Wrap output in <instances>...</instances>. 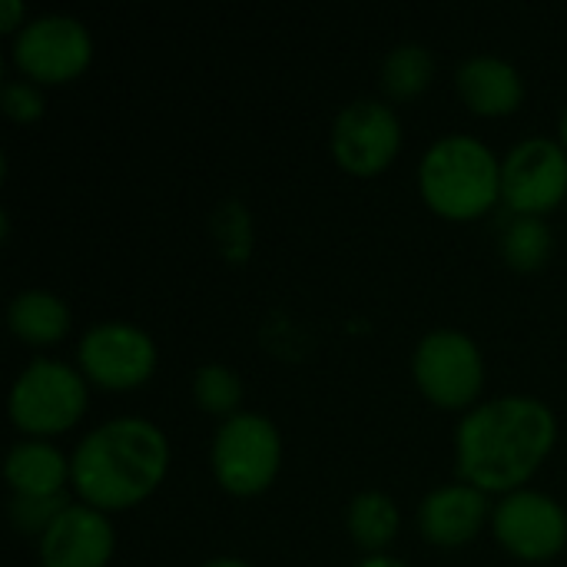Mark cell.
I'll return each mask as SVG.
<instances>
[{
    "label": "cell",
    "instance_id": "14",
    "mask_svg": "<svg viewBox=\"0 0 567 567\" xmlns=\"http://www.w3.org/2000/svg\"><path fill=\"white\" fill-rule=\"evenodd\" d=\"M455 90L478 116H508L525 100L522 70L502 53H468L455 66Z\"/></svg>",
    "mask_w": 567,
    "mask_h": 567
},
{
    "label": "cell",
    "instance_id": "10",
    "mask_svg": "<svg viewBox=\"0 0 567 567\" xmlns=\"http://www.w3.org/2000/svg\"><path fill=\"white\" fill-rule=\"evenodd\" d=\"M567 199V150L558 136L532 133L502 156V203L522 216H545Z\"/></svg>",
    "mask_w": 567,
    "mask_h": 567
},
{
    "label": "cell",
    "instance_id": "24",
    "mask_svg": "<svg viewBox=\"0 0 567 567\" xmlns=\"http://www.w3.org/2000/svg\"><path fill=\"white\" fill-rule=\"evenodd\" d=\"M27 20H30V17H27L23 0H0V30H3V33L13 37Z\"/></svg>",
    "mask_w": 567,
    "mask_h": 567
},
{
    "label": "cell",
    "instance_id": "9",
    "mask_svg": "<svg viewBox=\"0 0 567 567\" xmlns=\"http://www.w3.org/2000/svg\"><path fill=\"white\" fill-rule=\"evenodd\" d=\"M488 525L495 542L522 561H548L567 545L565 505L532 485L498 495Z\"/></svg>",
    "mask_w": 567,
    "mask_h": 567
},
{
    "label": "cell",
    "instance_id": "27",
    "mask_svg": "<svg viewBox=\"0 0 567 567\" xmlns=\"http://www.w3.org/2000/svg\"><path fill=\"white\" fill-rule=\"evenodd\" d=\"M558 140L565 143V150H567V103H565V110H561V116H558Z\"/></svg>",
    "mask_w": 567,
    "mask_h": 567
},
{
    "label": "cell",
    "instance_id": "17",
    "mask_svg": "<svg viewBox=\"0 0 567 567\" xmlns=\"http://www.w3.org/2000/svg\"><path fill=\"white\" fill-rule=\"evenodd\" d=\"M402 528V512L389 492L362 488L346 505V532L365 555L385 551Z\"/></svg>",
    "mask_w": 567,
    "mask_h": 567
},
{
    "label": "cell",
    "instance_id": "7",
    "mask_svg": "<svg viewBox=\"0 0 567 567\" xmlns=\"http://www.w3.org/2000/svg\"><path fill=\"white\" fill-rule=\"evenodd\" d=\"M10 56L20 76L40 86L70 83L93 60V33L73 13H37L10 37Z\"/></svg>",
    "mask_w": 567,
    "mask_h": 567
},
{
    "label": "cell",
    "instance_id": "1",
    "mask_svg": "<svg viewBox=\"0 0 567 567\" xmlns=\"http://www.w3.org/2000/svg\"><path fill=\"white\" fill-rule=\"evenodd\" d=\"M555 439L558 419L545 399L518 392L482 399L455 425L458 478L488 495L525 488Z\"/></svg>",
    "mask_w": 567,
    "mask_h": 567
},
{
    "label": "cell",
    "instance_id": "28",
    "mask_svg": "<svg viewBox=\"0 0 567 567\" xmlns=\"http://www.w3.org/2000/svg\"><path fill=\"white\" fill-rule=\"evenodd\" d=\"M565 206H567V199H565Z\"/></svg>",
    "mask_w": 567,
    "mask_h": 567
},
{
    "label": "cell",
    "instance_id": "4",
    "mask_svg": "<svg viewBox=\"0 0 567 567\" xmlns=\"http://www.w3.org/2000/svg\"><path fill=\"white\" fill-rule=\"evenodd\" d=\"M86 375L53 355H33L7 395L10 422L27 439H50L73 429L86 412Z\"/></svg>",
    "mask_w": 567,
    "mask_h": 567
},
{
    "label": "cell",
    "instance_id": "19",
    "mask_svg": "<svg viewBox=\"0 0 567 567\" xmlns=\"http://www.w3.org/2000/svg\"><path fill=\"white\" fill-rule=\"evenodd\" d=\"M555 252V233L545 216L512 213L498 229V256L515 272H538Z\"/></svg>",
    "mask_w": 567,
    "mask_h": 567
},
{
    "label": "cell",
    "instance_id": "16",
    "mask_svg": "<svg viewBox=\"0 0 567 567\" xmlns=\"http://www.w3.org/2000/svg\"><path fill=\"white\" fill-rule=\"evenodd\" d=\"M7 326L10 332L33 346V349H43V346H53L60 342L70 326H73V312L66 306V299L53 289H20L10 296L7 302Z\"/></svg>",
    "mask_w": 567,
    "mask_h": 567
},
{
    "label": "cell",
    "instance_id": "8",
    "mask_svg": "<svg viewBox=\"0 0 567 567\" xmlns=\"http://www.w3.org/2000/svg\"><path fill=\"white\" fill-rule=\"evenodd\" d=\"M156 342L153 336L126 319H100L83 329L76 342V369L86 375V382L126 392L143 385L156 369Z\"/></svg>",
    "mask_w": 567,
    "mask_h": 567
},
{
    "label": "cell",
    "instance_id": "11",
    "mask_svg": "<svg viewBox=\"0 0 567 567\" xmlns=\"http://www.w3.org/2000/svg\"><path fill=\"white\" fill-rule=\"evenodd\" d=\"M329 146L342 169H349L355 176L382 173L402 150L399 110L379 96L349 100L332 120Z\"/></svg>",
    "mask_w": 567,
    "mask_h": 567
},
{
    "label": "cell",
    "instance_id": "6",
    "mask_svg": "<svg viewBox=\"0 0 567 567\" xmlns=\"http://www.w3.org/2000/svg\"><path fill=\"white\" fill-rule=\"evenodd\" d=\"M412 379L432 405L468 412L485 385L482 346L465 329L439 326L415 342Z\"/></svg>",
    "mask_w": 567,
    "mask_h": 567
},
{
    "label": "cell",
    "instance_id": "12",
    "mask_svg": "<svg viewBox=\"0 0 567 567\" xmlns=\"http://www.w3.org/2000/svg\"><path fill=\"white\" fill-rule=\"evenodd\" d=\"M116 548V532L106 512L70 502L53 525L37 538L40 567H106Z\"/></svg>",
    "mask_w": 567,
    "mask_h": 567
},
{
    "label": "cell",
    "instance_id": "26",
    "mask_svg": "<svg viewBox=\"0 0 567 567\" xmlns=\"http://www.w3.org/2000/svg\"><path fill=\"white\" fill-rule=\"evenodd\" d=\"M199 567H256V565H249L246 558H236V555H216V558H206Z\"/></svg>",
    "mask_w": 567,
    "mask_h": 567
},
{
    "label": "cell",
    "instance_id": "20",
    "mask_svg": "<svg viewBox=\"0 0 567 567\" xmlns=\"http://www.w3.org/2000/svg\"><path fill=\"white\" fill-rule=\"evenodd\" d=\"M189 392H193V402L203 412H209V415L229 419V415L243 412L239 409V402H243V379L226 362H203V365H196Z\"/></svg>",
    "mask_w": 567,
    "mask_h": 567
},
{
    "label": "cell",
    "instance_id": "15",
    "mask_svg": "<svg viewBox=\"0 0 567 567\" xmlns=\"http://www.w3.org/2000/svg\"><path fill=\"white\" fill-rule=\"evenodd\" d=\"M10 495H56L70 485V455L47 439H20L3 462Z\"/></svg>",
    "mask_w": 567,
    "mask_h": 567
},
{
    "label": "cell",
    "instance_id": "3",
    "mask_svg": "<svg viewBox=\"0 0 567 567\" xmlns=\"http://www.w3.org/2000/svg\"><path fill=\"white\" fill-rule=\"evenodd\" d=\"M415 179L432 213L468 223L502 199V156L475 133H442L422 153Z\"/></svg>",
    "mask_w": 567,
    "mask_h": 567
},
{
    "label": "cell",
    "instance_id": "13",
    "mask_svg": "<svg viewBox=\"0 0 567 567\" xmlns=\"http://www.w3.org/2000/svg\"><path fill=\"white\" fill-rule=\"evenodd\" d=\"M492 505L495 502L488 498V492L462 478L445 482L419 502L415 525L425 542L439 548H458L468 545L485 528V522H492Z\"/></svg>",
    "mask_w": 567,
    "mask_h": 567
},
{
    "label": "cell",
    "instance_id": "23",
    "mask_svg": "<svg viewBox=\"0 0 567 567\" xmlns=\"http://www.w3.org/2000/svg\"><path fill=\"white\" fill-rule=\"evenodd\" d=\"M0 106L10 120L17 123H33L47 113V93L40 83L27 80V76H10L0 86Z\"/></svg>",
    "mask_w": 567,
    "mask_h": 567
},
{
    "label": "cell",
    "instance_id": "5",
    "mask_svg": "<svg viewBox=\"0 0 567 567\" xmlns=\"http://www.w3.org/2000/svg\"><path fill=\"white\" fill-rule=\"evenodd\" d=\"M282 465V435L276 422L262 412L243 409L223 419L209 442L213 478L233 495L266 492Z\"/></svg>",
    "mask_w": 567,
    "mask_h": 567
},
{
    "label": "cell",
    "instance_id": "21",
    "mask_svg": "<svg viewBox=\"0 0 567 567\" xmlns=\"http://www.w3.org/2000/svg\"><path fill=\"white\" fill-rule=\"evenodd\" d=\"M209 233L219 256L233 266H243L252 252V216L249 206L236 196L223 199L209 213Z\"/></svg>",
    "mask_w": 567,
    "mask_h": 567
},
{
    "label": "cell",
    "instance_id": "18",
    "mask_svg": "<svg viewBox=\"0 0 567 567\" xmlns=\"http://www.w3.org/2000/svg\"><path fill=\"white\" fill-rule=\"evenodd\" d=\"M435 80V53L419 40L395 43L379 70V83L389 96V103H405L422 96Z\"/></svg>",
    "mask_w": 567,
    "mask_h": 567
},
{
    "label": "cell",
    "instance_id": "25",
    "mask_svg": "<svg viewBox=\"0 0 567 567\" xmlns=\"http://www.w3.org/2000/svg\"><path fill=\"white\" fill-rule=\"evenodd\" d=\"M352 567H409L402 558H395V555H389V551H379V555H365V558H359Z\"/></svg>",
    "mask_w": 567,
    "mask_h": 567
},
{
    "label": "cell",
    "instance_id": "22",
    "mask_svg": "<svg viewBox=\"0 0 567 567\" xmlns=\"http://www.w3.org/2000/svg\"><path fill=\"white\" fill-rule=\"evenodd\" d=\"M73 498L66 492H56V495H10L7 502V515H10V525L20 532V535H33L40 538L53 518L70 505Z\"/></svg>",
    "mask_w": 567,
    "mask_h": 567
},
{
    "label": "cell",
    "instance_id": "2",
    "mask_svg": "<svg viewBox=\"0 0 567 567\" xmlns=\"http://www.w3.org/2000/svg\"><path fill=\"white\" fill-rule=\"evenodd\" d=\"M169 468L166 432L143 415L93 425L70 452V488L100 512H123L150 498Z\"/></svg>",
    "mask_w": 567,
    "mask_h": 567
}]
</instances>
